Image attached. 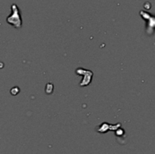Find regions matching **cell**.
I'll use <instances>...</instances> for the list:
<instances>
[{
	"label": "cell",
	"mask_w": 155,
	"mask_h": 154,
	"mask_svg": "<svg viewBox=\"0 0 155 154\" xmlns=\"http://www.w3.org/2000/svg\"><path fill=\"white\" fill-rule=\"evenodd\" d=\"M7 21L9 24H12L17 28L21 27L22 21H21V15H20L19 8L17 5L13 4L12 5V14L7 18Z\"/></svg>",
	"instance_id": "cell-1"
}]
</instances>
